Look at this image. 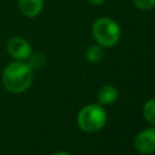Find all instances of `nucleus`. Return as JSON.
<instances>
[{"mask_svg": "<svg viewBox=\"0 0 155 155\" xmlns=\"http://www.w3.org/2000/svg\"><path fill=\"white\" fill-rule=\"evenodd\" d=\"M34 80V70L25 61H13L8 63L1 73V84L10 93H22L27 91Z\"/></svg>", "mask_w": 155, "mask_h": 155, "instance_id": "f257e3e1", "label": "nucleus"}, {"mask_svg": "<svg viewBox=\"0 0 155 155\" xmlns=\"http://www.w3.org/2000/svg\"><path fill=\"white\" fill-rule=\"evenodd\" d=\"M92 35L102 47H113L120 39L121 29L114 19L101 17L92 24Z\"/></svg>", "mask_w": 155, "mask_h": 155, "instance_id": "f03ea898", "label": "nucleus"}, {"mask_svg": "<svg viewBox=\"0 0 155 155\" xmlns=\"http://www.w3.org/2000/svg\"><path fill=\"white\" fill-rule=\"evenodd\" d=\"M79 127L87 133H94L102 130L107 122V111L99 104H88L78 114Z\"/></svg>", "mask_w": 155, "mask_h": 155, "instance_id": "7ed1b4c3", "label": "nucleus"}, {"mask_svg": "<svg viewBox=\"0 0 155 155\" xmlns=\"http://www.w3.org/2000/svg\"><path fill=\"white\" fill-rule=\"evenodd\" d=\"M6 50L15 61H27L33 53L29 41L22 36L10 38L6 44Z\"/></svg>", "mask_w": 155, "mask_h": 155, "instance_id": "20e7f679", "label": "nucleus"}, {"mask_svg": "<svg viewBox=\"0 0 155 155\" xmlns=\"http://www.w3.org/2000/svg\"><path fill=\"white\" fill-rule=\"evenodd\" d=\"M134 148L142 154H151L155 151V128H145L134 138Z\"/></svg>", "mask_w": 155, "mask_h": 155, "instance_id": "39448f33", "label": "nucleus"}, {"mask_svg": "<svg viewBox=\"0 0 155 155\" xmlns=\"http://www.w3.org/2000/svg\"><path fill=\"white\" fill-rule=\"evenodd\" d=\"M18 7L24 17L34 18L44 8V0H18Z\"/></svg>", "mask_w": 155, "mask_h": 155, "instance_id": "423d86ee", "label": "nucleus"}, {"mask_svg": "<svg viewBox=\"0 0 155 155\" xmlns=\"http://www.w3.org/2000/svg\"><path fill=\"white\" fill-rule=\"evenodd\" d=\"M117 96H119L117 90H116L114 86H111V85H105V86L101 87V90H99L98 93H97L98 102H99L102 105L113 104V103L117 99Z\"/></svg>", "mask_w": 155, "mask_h": 155, "instance_id": "0eeeda50", "label": "nucleus"}, {"mask_svg": "<svg viewBox=\"0 0 155 155\" xmlns=\"http://www.w3.org/2000/svg\"><path fill=\"white\" fill-rule=\"evenodd\" d=\"M104 57V51H103V47L101 45H92L87 48L86 51V59L92 63V64H96V63H99Z\"/></svg>", "mask_w": 155, "mask_h": 155, "instance_id": "6e6552de", "label": "nucleus"}, {"mask_svg": "<svg viewBox=\"0 0 155 155\" xmlns=\"http://www.w3.org/2000/svg\"><path fill=\"white\" fill-rule=\"evenodd\" d=\"M143 115L145 120L155 126V98H150L143 107Z\"/></svg>", "mask_w": 155, "mask_h": 155, "instance_id": "1a4fd4ad", "label": "nucleus"}, {"mask_svg": "<svg viewBox=\"0 0 155 155\" xmlns=\"http://www.w3.org/2000/svg\"><path fill=\"white\" fill-rule=\"evenodd\" d=\"M28 61V64L29 67L33 69V70H36V69H41L45 63H46V58L42 53H31L30 57L27 59Z\"/></svg>", "mask_w": 155, "mask_h": 155, "instance_id": "9d476101", "label": "nucleus"}, {"mask_svg": "<svg viewBox=\"0 0 155 155\" xmlns=\"http://www.w3.org/2000/svg\"><path fill=\"white\" fill-rule=\"evenodd\" d=\"M133 4L142 11H148L155 7V0H133Z\"/></svg>", "mask_w": 155, "mask_h": 155, "instance_id": "9b49d317", "label": "nucleus"}, {"mask_svg": "<svg viewBox=\"0 0 155 155\" xmlns=\"http://www.w3.org/2000/svg\"><path fill=\"white\" fill-rule=\"evenodd\" d=\"M88 1H90V4H92V5H94V6L102 5V4L104 2V0H88Z\"/></svg>", "mask_w": 155, "mask_h": 155, "instance_id": "f8f14e48", "label": "nucleus"}, {"mask_svg": "<svg viewBox=\"0 0 155 155\" xmlns=\"http://www.w3.org/2000/svg\"><path fill=\"white\" fill-rule=\"evenodd\" d=\"M53 155H70V154L67 153V151H57V153H54Z\"/></svg>", "mask_w": 155, "mask_h": 155, "instance_id": "ddd939ff", "label": "nucleus"}]
</instances>
